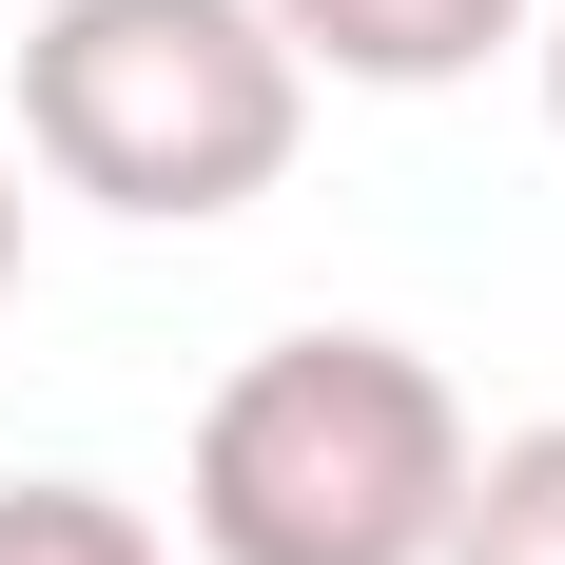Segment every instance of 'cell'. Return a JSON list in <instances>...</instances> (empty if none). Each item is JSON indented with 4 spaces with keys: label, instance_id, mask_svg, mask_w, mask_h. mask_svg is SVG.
Masks as SVG:
<instances>
[{
    "label": "cell",
    "instance_id": "52a82bcc",
    "mask_svg": "<svg viewBox=\"0 0 565 565\" xmlns=\"http://www.w3.org/2000/svg\"><path fill=\"white\" fill-rule=\"evenodd\" d=\"M0 312H20V157H0Z\"/></svg>",
    "mask_w": 565,
    "mask_h": 565
},
{
    "label": "cell",
    "instance_id": "8992f818",
    "mask_svg": "<svg viewBox=\"0 0 565 565\" xmlns=\"http://www.w3.org/2000/svg\"><path fill=\"white\" fill-rule=\"evenodd\" d=\"M526 58H546V117H565V0H526Z\"/></svg>",
    "mask_w": 565,
    "mask_h": 565
},
{
    "label": "cell",
    "instance_id": "7a4b0ae2",
    "mask_svg": "<svg viewBox=\"0 0 565 565\" xmlns=\"http://www.w3.org/2000/svg\"><path fill=\"white\" fill-rule=\"evenodd\" d=\"M292 117L312 78L254 0H40L20 20V157L137 234L254 215L292 175Z\"/></svg>",
    "mask_w": 565,
    "mask_h": 565
},
{
    "label": "cell",
    "instance_id": "5b68a950",
    "mask_svg": "<svg viewBox=\"0 0 565 565\" xmlns=\"http://www.w3.org/2000/svg\"><path fill=\"white\" fill-rule=\"evenodd\" d=\"M0 565H175V546H157L137 508H117V488L40 468V488H0Z\"/></svg>",
    "mask_w": 565,
    "mask_h": 565
},
{
    "label": "cell",
    "instance_id": "3957f363",
    "mask_svg": "<svg viewBox=\"0 0 565 565\" xmlns=\"http://www.w3.org/2000/svg\"><path fill=\"white\" fill-rule=\"evenodd\" d=\"M292 40V78H371V98H449L526 40V0H254Z\"/></svg>",
    "mask_w": 565,
    "mask_h": 565
},
{
    "label": "cell",
    "instance_id": "277c9868",
    "mask_svg": "<svg viewBox=\"0 0 565 565\" xmlns=\"http://www.w3.org/2000/svg\"><path fill=\"white\" fill-rule=\"evenodd\" d=\"M429 565H565V409H546V429H508V449H468L449 546H429Z\"/></svg>",
    "mask_w": 565,
    "mask_h": 565
},
{
    "label": "cell",
    "instance_id": "6da1fadb",
    "mask_svg": "<svg viewBox=\"0 0 565 565\" xmlns=\"http://www.w3.org/2000/svg\"><path fill=\"white\" fill-rule=\"evenodd\" d=\"M468 488V409L409 332H274L195 409V565H429Z\"/></svg>",
    "mask_w": 565,
    "mask_h": 565
}]
</instances>
